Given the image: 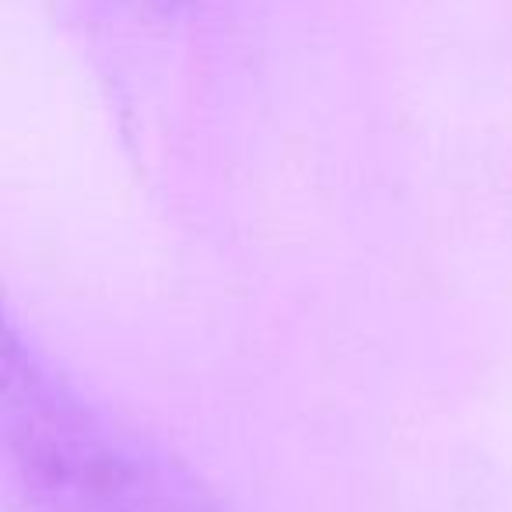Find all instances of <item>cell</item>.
<instances>
[{"label":"cell","instance_id":"1","mask_svg":"<svg viewBox=\"0 0 512 512\" xmlns=\"http://www.w3.org/2000/svg\"><path fill=\"white\" fill-rule=\"evenodd\" d=\"M0 428L29 512H225L186 463L81 386L11 316Z\"/></svg>","mask_w":512,"mask_h":512},{"label":"cell","instance_id":"2","mask_svg":"<svg viewBox=\"0 0 512 512\" xmlns=\"http://www.w3.org/2000/svg\"><path fill=\"white\" fill-rule=\"evenodd\" d=\"M162 4H186V0H162Z\"/></svg>","mask_w":512,"mask_h":512}]
</instances>
